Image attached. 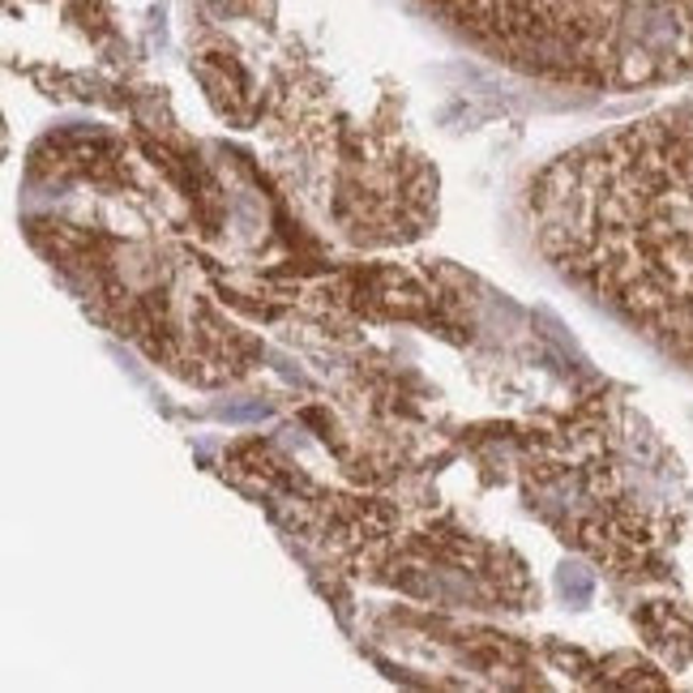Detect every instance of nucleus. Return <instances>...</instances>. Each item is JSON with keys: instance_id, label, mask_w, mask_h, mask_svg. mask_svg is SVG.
Listing matches in <instances>:
<instances>
[]
</instances>
